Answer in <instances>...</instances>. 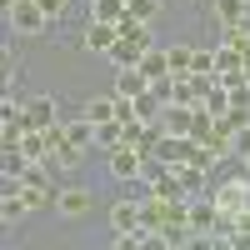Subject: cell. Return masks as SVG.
Returning a JSON list of instances; mask_svg holds the SVG:
<instances>
[{
    "instance_id": "cell-1",
    "label": "cell",
    "mask_w": 250,
    "mask_h": 250,
    "mask_svg": "<svg viewBox=\"0 0 250 250\" xmlns=\"http://www.w3.org/2000/svg\"><path fill=\"white\" fill-rule=\"evenodd\" d=\"M215 235H230V230H245L250 225V170L230 175L215 185Z\"/></svg>"
},
{
    "instance_id": "cell-2",
    "label": "cell",
    "mask_w": 250,
    "mask_h": 250,
    "mask_svg": "<svg viewBox=\"0 0 250 250\" xmlns=\"http://www.w3.org/2000/svg\"><path fill=\"white\" fill-rule=\"evenodd\" d=\"M5 20H10L15 35H45V30H50V20H45V10H40L35 0H15Z\"/></svg>"
},
{
    "instance_id": "cell-3",
    "label": "cell",
    "mask_w": 250,
    "mask_h": 250,
    "mask_svg": "<svg viewBox=\"0 0 250 250\" xmlns=\"http://www.w3.org/2000/svg\"><path fill=\"white\" fill-rule=\"evenodd\" d=\"M55 210L65 220H80V215L95 210V195L85 190V185H65V190H55Z\"/></svg>"
},
{
    "instance_id": "cell-4",
    "label": "cell",
    "mask_w": 250,
    "mask_h": 250,
    "mask_svg": "<svg viewBox=\"0 0 250 250\" xmlns=\"http://www.w3.org/2000/svg\"><path fill=\"white\" fill-rule=\"evenodd\" d=\"M145 170V155L135 150V145H115V150H110V175L125 185V180H135Z\"/></svg>"
},
{
    "instance_id": "cell-5",
    "label": "cell",
    "mask_w": 250,
    "mask_h": 250,
    "mask_svg": "<svg viewBox=\"0 0 250 250\" xmlns=\"http://www.w3.org/2000/svg\"><path fill=\"white\" fill-rule=\"evenodd\" d=\"M190 150H195V135H170L165 130L160 145H155V160L160 165H180V160H190Z\"/></svg>"
},
{
    "instance_id": "cell-6",
    "label": "cell",
    "mask_w": 250,
    "mask_h": 250,
    "mask_svg": "<svg viewBox=\"0 0 250 250\" xmlns=\"http://www.w3.org/2000/svg\"><path fill=\"white\" fill-rule=\"evenodd\" d=\"M20 120H25V130H45V125H55V100L50 95H35L20 105Z\"/></svg>"
},
{
    "instance_id": "cell-7",
    "label": "cell",
    "mask_w": 250,
    "mask_h": 250,
    "mask_svg": "<svg viewBox=\"0 0 250 250\" xmlns=\"http://www.w3.org/2000/svg\"><path fill=\"white\" fill-rule=\"evenodd\" d=\"M185 220H190L195 235H210V230H215V205L200 200V195H185Z\"/></svg>"
},
{
    "instance_id": "cell-8",
    "label": "cell",
    "mask_w": 250,
    "mask_h": 250,
    "mask_svg": "<svg viewBox=\"0 0 250 250\" xmlns=\"http://www.w3.org/2000/svg\"><path fill=\"white\" fill-rule=\"evenodd\" d=\"M165 170L175 175V185H180L185 195H200V185L210 180V170H200V165H190V160H180V165H165Z\"/></svg>"
},
{
    "instance_id": "cell-9",
    "label": "cell",
    "mask_w": 250,
    "mask_h": 250,
    "mask_svg": "<svg viewBox=\"0 0 250 250\" xmlns=\"http://www.w3.org/2000/svg\"><path fill=\"white\" fill-rule=\"evenodd\" d=\"M145 90H150V80L140 75V65L115 70V95H120V100H135V95H145Z\"/></svg>"
},
{
    "instance_id": "cell-10",
    "label": "cell",
    "mask_w": 250,
    "mask_h": 250,
    "mask_svg": "<svg viewBox=\"0 0 250 250\" xmlns=\"http://www.w3.org/2000/svg\"><path fill=\"white\" fill-rule=\"evenodd\" d=\"M115 35H120L115 25H105V20H90V25H85V50H90V55H105V50L115 45Z\"/></svg>"
},
{
    "instance_id": "cell-11",
    "label": "cell",
    "mask_w": 250,
    "mask_h": 250,
    "mask_svg": "<svg viewBox=\"0 0 250 250\" xmlns=\"http://www.w3.org/2000/svg\"><path fill=\"white\" fill-rule=\"evenodd\" d=\"M25 165H30V155L20 150V145H0V180H20Z\"/></svg>"
},
{
    "instance_id": "cell-12",
    "label": "cell",
    "mask_w": 250,
    "mask_h": 250,
    "mask_svg": "<svg viewBox=\"0 0 250 250\" xmlns=\"http://www.w3.org/2000/svg\"><path fill=\"white\" fill-rule=\"evenodd\" d=\"M135 65H140V75H145V80H160V75H170V60H165V50H160V45H145Z\"/></svg>"
},
{
    "instance_id": "cell-13",
    "label": "cell",
    "mask_w": 250,
    "mask_h": 250,
    "mask_svg": "<svg viewBox=\"0 0 250 250\" xmlns=\"http://www.w3.org/2000/svg\"><path fill=\"white\" fill-rule=\"evenodd\" d=\"M80 160H85V150H80V145H70V140H60L55 150L45 155V165H50V170H75Z\"/></svg>"
},
{
    "instance_id": "cell-14",
    "label": "cell",
    "mask_w": 250,
    "mask_h": 250,
    "mask_svg": "<svg viewBox=\"0 0 250 250\" xmlns=\"http://www.w3.org/2000/svg\"><path fill=\"white\" fill-rule=\"evenodd\" d=\"M200 145H210V150H215V155L225 160V155H235V130H230L225 120H215V125H210V135H205Z\"/></svg>"
},
{
    "instance_id": "cell-15",
    "label": "cell",
    "mask_w": 250,
    "mask_h": 250,
    "mask_svg": "<svg viewBox=\"0 0 250 250\" xmlns=\"http://www.w3.org/2000/svg\"><path fill=\"white\" fill-rule=\"evenodd\" d=\"M105 55H110L115 70H125V65H135V60H140V45H135V40H125V35H115V45H110Z\"/></svg>"
},
{
    "instance_id": "cell-16",
    "label": "cell",
    "mask_w": 250,
    "mask_h": 250,
    "mask_svg": "<svg viewBox=\"0 0 250 250\" xmlns=\"http://www.w3.org/2000/svg\"><path fill=\"white\" fill-rule=\"evenodd\" d=\"M240 60H245V50H235V45H225V40H220V45H215V80L230 75V70H240ZM240 75H245V70H240Z\"/></svg>"
},
{
    "instance_id": "cell-17",
    "label": "cell",
    "mask_w": 250,
    "mask_h": 250,
    "mask_svg": "<svg viewBox=\"0 0 250 250\" xmlns=\"http://www.w3.org/2000/svg\"><path fill=\"white\" fill-rule=\"evenodd\" d=\"M80 115H85L90 125H100V120H115V95H90Z\"/></svg>"
},
{
    "instance_id": "cell-18",
    "label": "cell",
    "mask_w": 250,
    "mask_h": 250,
    "mask_svg": "<svg viewBox=\"0 0 250 250\" xmlns=\"http://www.w3.org/2000/svg\"><path fill=\"white\" fill-rule=\"evenodd\" d=\"M190 115H195V105H165V130L170 135H190Z\"/></svg>"
},
{
    "instance_id": "cell-19",
    "label": "cell",
    "mask_w": 250,
    "mask_h": 250,
    "mask_svg": "<svg viewBox=\"0 0 250 250\" xmlns=\"http://www.w3.org/2000/svg\"><path fill=\"white\" fill-rule=\"evenodd\" d=\"M95 145H100V150L125 145V125H120V120H100V125H95Z\"/></svg>"
},
{
    "instance_id": "cell-20",
    "label": "cell",
    "mask_w": 250,
    "mask_h": 250,
    "mask_svg": "<svg viewBox=\"0 0 250 250\" xmlns=\"http://www.w3.org/2000/svg\"><path fill=\"white\" fill-rule=\"evenodd\" d=\"M210 15L220 20V25H235V20H245V0H210Z\"/></svg>"
},
{
    "instance_id": "cell-21",
    "label": "cell",
    "mask_w": 250,
    "mask_h": 250,
    "mask_svg": "<svg viewBox=\"0 0 250 250\" xmlns=\"http://www.w3.org/2000/svg\"><path fill=\"white\" fill-rule=\"evenodd\" d=\"M65 140H70V145H80V150H85V145H95V125H90L85 115L65 120Z\"/></svg>"
},
{
    "instance_id": "cell-22",
    "label": "cell",
    "mask_w": 250,
    "mask_h": 250,
    "mask_svg": "<svg viewBox=\"0 0 250 250\" xmlns=\"http://www.w3.org/2000/svg\"><path fill=\"white\" fill-rule=\"evenodd\" d=\"M125 0H90V20H105V25H120Z\"/></svg>"
},
{
    "instance_id": "cell-23",
    "label": "cell",
    "mask_w": 250,
    "mask_h": 250,
    "mask_svg": "<svg viewBox=\"0 0 250 250\" xmlns=\"http://www.w3.org/2000/svg\"><path fill=\"white\" fill-rule=\"evenodd\" d=\"M200 105H205V110H210V115L220 120L225 110H230V90H225V85H220V80H215V85H210V95H205V100H200Z\"/></svg>"
},
{
    "instance_id": "cell-24",
    "label": "cell",
    "mask_w": 250,
    "mask_h": 250,
    "mask_svg": "<svg viewBox=\"0 0 250 250\" xmlns=\"http://www.w3.org/2000/svg\"><path fill=\"white\" fill-rule=\"evenodd\" d=\"M135 115H140V120H155V115H165V100H160L155 90H145V95H135Z\"/></svg>"
},
{
    "instance_id": "cell-25",
    "label": "cell",
    "mask_w": 250,
    "mask_h": 250,
    "mask_svg": "<svg viewBox=\"0 0 250 250\" xmlns=\"http://www.w3.org/2000/svg\"><path fill=\"white\" fill-rule=\"evenodd\" d=\"M190 45H170V50H165V60H170V75H190Z\"/></svg>"
},
{
    "instance_id": "cell-26",
    "label": "cell",
    "mask_w": 250,
    "mask_h": 250,
    "mask_svg": "<svg viewBox=\"0 0 250 250\" xmlns=\"http://www.w3.org/2000/svg\"><path fill=\"white\" fill-rule=\"evenodd\" d=\"M125 10H130L135 20H145V25H150V20L160 15V0H125Z\"/></svg>"
},
{
    "instance_id": "cell-27",
    "label": "cell",
    "mask_w": 250,
    "mask_h": 250,
    "mask_svg": "<svg viewBox=\"0 0 250 250\" xmlns=\"http://www.w3.org/2000/svg\"><path fill=\"white\" fill-rule=\"evenodd\" d=\"M190 75H215V50H195L190 55Z\"/></svg>"
},
{
    "instance_id": "cell-28",
    "label": "cell",
    "mask_w": 250,
    "mask_h": 250,
    "mask_svg": "<svg viewBox=\"0 0 250 250\" xmlns=\"http://www.w3.org/2000/svg\"><path fill=\"white\" fill-rule=\"evenodd\" d=\"M35 5L45 10V20H50V25H55V20L65 15V10H70V0H35Z\"/></svg>"
},
{
    "instance_id": "cell-29",
    "label": "cell",
    "mask_w": 250,
    "mask_h": 250,
    "mask_svg": "<svg viewBox=\"0 0 250 250\" xmlns=\"http://www.w3.org/2000/svg\"><path fill=\"white\" fill-rule=\"evenodd\" d=\"M235 155H250V125H240V130H235Z\"/></svg>"
},
{
    "instance_id": "cell-30",
    "label": "cell",
    "mask_w": 250,
    "mask_h": 250,
    "mask_svg": "<svg viewBox=\"0 0 250 250\" xmlns=\"http://www.w3.org/2000/svg\"><path fill=\"white\" fill-rule=\"evenodd\" d=\"M230 105H245L250 110V85H230Z\"/></svg>"
},
{
    "instance_id": "cell-31",
    "label": "cell",
    "mask_w": 250,
    "mask_h": 250,
    "mask_svg": "<svg viewBox=\"0 0 250 250\" xmlns=\"http://www.w3.org/2000/svg\"><path fill=\"white\" fill-rule=\"evenodd\" d=\"M0 70H10V50L5 45H0Z\"/></svg>"
},
{
    "instance_id": "cell-32",
    "label": "cell",
    "mask_w": 250,
    "mask_h": 250,
    "mask_svg": "<svg viewBox=\"0 0 250 250\" xmlns=\"http://www.w3.org/2000/svg\"><path fill=\"white\" fill-rule=\"evenodd\" d=\"M240 70H245V85H250V50H245V60H240Z\"/></svg>"
},
{
    "instance_id": "cell-33",
    "label": "cell",
    "mask_w": 250,
    "mask_h": 250,
    "mask_svg": "<svg viewBox=\"0 0 250 250\" xmlns=\"http://www.w3.org/2000/svg\"><path fill=\"white\" fill-rule=\"evenodd\" d=\"M10 5H15V0H0V15H10Z\"/></svg>"
},
{
    "instance_id": "cell-34",
    "label": "cell",
    "mask_w": 250,
    "mask_h": 250,
    "mask_svg": "<svg viewBox=\"0 0 250 250\" xmlns=\"http://www.w3.org/2000/svg\"><path fill=\"white\" fill-rule=\"evenodd\" d=\"M240 160H245V170H250V155H240Z\"/></svg>"
},
{
    "instance_id": "cell-35",
    "label": "cell",
    "mask_w": 250,
    "mask_h": 250,
    "mask_svg": "<svg viewBox=\"0 0 250 250\" xmlns=\"http://www.w3.org/2000/svg\"><path fill=\"white\" fill-rule=\"evenodd\" d=\"M245 10H250V0H245Z\"/></svg>"
}]
</instances>
